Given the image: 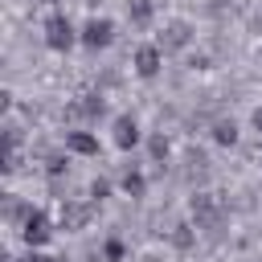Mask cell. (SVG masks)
Instances as JSON below:
<instances>
[{
  "label": "cell",
  "mask_w": 262,
  "mask_h": 262,
  "mask_svg": "<svg viewBox=\"0 0 262 262\" xmlns=\"http://www.w3.org/2000/svg\"><path fill=\"white\" fill-rule=\"evenodd\" d=\"M70 41H74V33H70V20L53 16V20H49V45H53V49H66Z\"/></svg>",
  "instance_id": "cell-1"
},
{
  "label": "cell",
  "mask_w": 262,
  "mask_h": 262,
  "mask_svg": "<svg viewBox=\"0 0 262 262\" xmlns=\"http://www.w3.org/2000/svg\"><path fill=\"white\" fill-rule=\"evenodd\" d=\"M111 41V25L106 20H90L86 25V45H106Z\"/></svg>",
  "instance_id": "cell-2"
},
{
  "label": "cell",
  "mask_w": 262,
  "mask_h": 262,
  "mask_svg": "<svg viewBox=\"0 0 262 262\" xmlns=\"http://www.w3.org/2000/svg\"><path fill=\"white\" fill-rule=\"evenodd\" d=\"M25 237H29V242H45V237H49V225H45V217H41V213H37V217H29Z\"/></svg>",
  "instance_id": "cell-3"
},
{
  "label": "cell",
  "mask_w": 262,
  "mask_h": 262,
  "mask_svg": "<svg viewBox=\"0 0 262 262\" xmlns=\"http://www.w3.org/2000/svg\"><path fill=\"white\" fill-rule=\"evenodd\" d=\"M156 61H160V53L156 49H143L139 53V74H156Z\"/></svg>",
  "instance_id": "cell-4"
},
{
  "label": "cell",
  "mask_w": 262,
  "mask_h": 262,
  "mask_svg": "<svg viewBox=\"0 0 262 262\" xmlns=\"http://www.w3.org/2000/svg\"><path fill=\"white\" fill-rule=\"evenodd\" d=\"M119 143H123V147L135 143V123H131V119H119Z\"/></svg>",
  "instance_id": "cell-5"
},
{
  "label": "cell",
  "mask_w": 262,
  "mask_h": 262,
  "mask_svg": "<svg viewBox=\"0 0 262 262\" xmlns=\"http://www.w3.org/2000/svg\"><path fill=\"white\" fill-rule=\"evenodd\" d=\"M70 147H78V151H94V139H90V135H70Z\"/></svg>",
  "instance_id": "cell-6"
}]
</instances>
